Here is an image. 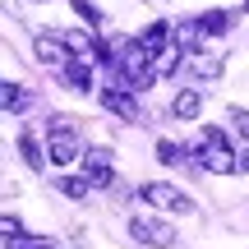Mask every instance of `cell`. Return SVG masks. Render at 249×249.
Returning a JSON list of instances; mask_svg holds the SVG:
<instances>
[{
	"label": "cell",
	"instance_id": "1",
	"mask_svg": "<svg viewBox=\"0 0 249 249\" xmlns=\"http://www.w3.org/2000/svg\"><path fill=\"white\" fill-rule=\"evenodd\" d=\"M194 157L203 161L208 171H217V176H231V171H240V157L226 148V134H222V129H203V143L194 148Z\"/></svg>",
	"mask_w": 249,
	"mask_h": 249
},
{
	"label": "cell",
	"instance_id": "2",
	"mask_svg": "<svg viewBox=\"0 0 249 249\" xmlns=\"http://www.w3.org/2000/svg\"><path fill=\"white\" fill-rule=\"evenodd\" d=\"M129 235L148 249H171L176 245V226L161 222V217H148V213H134L129 217Z\"/></svg>",
	"mask_w": 249,
	"mask_h": 249
},
{
	"label": "cell",
	"instance_id": "3",
	"mask_svg": "<svg viewBox=\"0 0 249 249\" xmlns=\"http://www.w3.org/2000/svg\"><path fill=\"white\" fill-rule=\"evenodd\" d=\"M139 198L143 203H152V208H171V213H194V198L185 194V189H176V185H143L139 189Z\"/></svg>",
	"mask_w": 249,
	"mask_h": 249
},
{
	"label": "cell",
	"instance_id": "4",
	"mask_svg": "<svg viewBox=\"0 0 249 249\" xmlns=\"http://www.w3.org/2000/svg\"><path fill=\"white\" fill-rule=\"evenodd\" d=\"M46 152H51V161H55V166L74 161L79 143H74V120H70V116H55V120H51V143H46Z\"/></svg>",
	"mask_w": 249,
	"mask_h": 249
},
{
	"label": "cell",
	"instance_id": "5",
	"mask_svg": "<svg viewBox=\"0 0 249 249\" xmlns=\"http://www.w3.org/2000/svg\"><path fill=\"white\" fill-rule=\"evenodd\" d=\"M102 107L116 111L120 120H139V102H134V88H102Z\"/></svg>",
	"mask_w": 249,
	"mask_h": 249
},
{
	"label": "cell",
	"instance_id": "6",
	"mask_svg": "<svg viewBox=\"0 0 249 249\" xmlns=\"http://www.w3.org/2000/svg\"><path fill=\"white\" fill-rule=\"evenodd\" d=\"M83 176H88V185H111V152L88 148L83 152Z\"/></svg>",
	"mask_w": 249,
	"mask_h": 249
},
{
	"label": "cell",
	"instance_id": "7",
	"mask_svg": "<svg viewBox=\"0 0 249 249\" xmlns=\"http://www.w3.org/2000/svg\"><path fill=\"white\" fill-rule=\"evenodd\" d=\"M139 46H143V51L152 55V60H157V55H161V51L171 46V23H166V18L148 23V28H143V37H139Z\"/></svg>",
	"mask_w": 249,
	"mask_h": 249
},
{
	"label": "cell",
	"instance_id": "8",
	"mask_svg": "<svg viewBox=\"0 0 249 249\" xmlns=\"http://www.w3.org/2000/svg\"><path fill=\"white\" fill-rule=\"evenodd\" d=\"M33 51H37V60H42V65H70V60H65V37L42 33V37L33 42Z\"/></svg>",
	"mask_w": 249,
	"mask_h": 249
},
{
	"label": "cell",
	"instance_id": "9",
	"mask_svg": "<svg viewBox=\"0 0 249 249\" xmlns=\"http://www.w3.org/2000/svg\"><path fill=\"white\" fill-rule=\"evenodd\" d=\"M198 111H203V88H185L176 102H171V116L176 120H194Z\"/></svg>",
	"mask_w": 249,
	"mask_h": 249
},
{
	"label": "cell",
	"instance_id": "10",
	"mask_svg": "<svg viewBox=\"0 0 249 249\" xmlns=\"http://www.w3.org/2000/svg\"><path fill=\"white\" fill-rule=\"evenodd\" d=\"M198 28H203V37H222L231 28V14L226 9H208V14H198Z\"/></svg>",
	"mask_w": 249,
	"mask_h": 249
},
{
	"label": "cell",
	"instance_id": "11",
	"mask_svg": "<svg viewBox=\"0 0 249 249\" xmlns=\"http://www.w3.org/2000/svg\"><path fill=\"white\" fill-rule=\"evenodd\" d=\"M65 83H70L74 92H88V88H92V74H88V60H70V65H65Z\"/></svg>",
	"mask_w": 249,
	"mask_h": 249
},
{
	"label": "cell",
	"instance_id": "12",
	"mask_svg": "<svg viewBox=\"0 0 249 249\" xmlns=\"http://www.w3.org/2000/svg\"><path fill=\"white\" fill-rule=\"evenodd\" d=\"M55 189H60L65 198H74V203H83L92 185H88V176H60V180H55Z\"/></svg>",
	"mask_w": 249,
	"mask_h": 249
},
{
	"label": "cell",
	"instance_id": "13",
	"mask_svg": "<svg viewBox=\"0 0 249 249\" xmlns=\"http://www.w3.org/2000/svg\"><path fill=\"white\" fill-rule=\"evenodd\" d=\"M18 157H23V166H33V171H37V166H46V161H42V148H37V139H33L28 129L18 134Z\"/></svg>",
	"mask_w": 249,
	"mask_h": 249
},
{
	"label": "cell",
	"instance_id": "14",
	"mask_svg": "<svg viewBox=\"0 0 249 249\" xmlns=\"http://www.w3.org/2000/svg\"><path fill=\"white\" fill-rule=\"evenodd\" d=\"M157 161H161V166H176V161H185V148L171 143V139H161L157 143Z\"/></svg>",
	"mask_w": 249,
	"mask_h": 249
},
{
	"label": "cell",
	"instance_id": "15",
	"mask_svg": "<svg viewBox=\"0 0 249 249\" xmlns=\"http://www.w3.org/2000/svg\"><path fill=\"white\" fill-rule=\"evenodd\" d=\"M70 5H74V14H79L88 28H97V23H102V9L92 5V0H70Z\"/></svg>",
	"mask_w": 249,
	"mask_h": 249
},
{
	"label": "cell",
	"instance_id": "16",
	"mask_svg": "<svg viewBox=\"0 0 249 249\" xmlns=\"http://www.w3.org/2000/svg\"><path fill=\"white\" fill-rule=\"evenodd\" d=\"M23 107H28V97L18 92V83H5V111H9V116H18Z\"/></svg>",
	"mask_w": 249,
	"mask_h": 249
},
{
	"label": "cell",
	"instance_id": "17",
	"mask_svg": "<svg viewBox=\"0 0 249 249\" xmlns=\"http://www.w3.org/2000/svg\"><path fill=\"white\" fill-rule=\"evenodd\" d=\"M231 124H235L240 139H249V111H245V107H231Z\"/></svg>",
	"mask_w": 249,
	"mask_h": 249
},
{
	"label": "cell",
	"instance_id": "18",
	"mask_svg": "<svg viewBox=\"0 0 249 249\" xmlns=\"http://www.w3.org/2000/svg\"><path fill=\"white\" fill-rule=\"evenodd\" d=\"M194 70L198 74H217L222 70V55H194Z\"/></svg>",
	"mask_w": 249,
	"mask_h": 249
},
{
	"label": "cell",
	"instance_id": "19",
	"mask_svg": "<svg viewBox=\"0 0 249 249\" xmlns=\"http://www.w3.org/2000/svg\"><path fill=\"white\" fill-rule=\"evenodd\" d=\"M28 249H55L51 240H33V245H28Z\"/></svg>",
	"mask_w": 249,
	"mask_h": 249
},
{
	"label": "cell",
	"instance_id": "20",
	"mask_svg": "<svg viewBox=\"0 0 249 249\" xmlns=\"http://www.w3.org/2000/svg\"><path fill=\"white\" fill-rule=\"evenodd\" d=\"M240 171H249V148H245V157H240Z\"/></svg>",
	"mask_w": 249,
	"mask_h": 249
},
{
	"label": "cell",
	"instance_id": "21",
	"mask_svg": "<svg viewBox=\"0 0 249 249\" xmlns=\"http://www.w3.org/2000/svg\"><path fill=\"white\" fill-rule=\"evenodd\" d=\"M245 14H249V0H245Z\"/></svg>",
	"mask_w": 249,
	"mask_h": 249
},
{
	"label": "cell",
	"instance_id": "22",
	"mask_svg": "<svg viewBox=\"0 0 249 249\" xmlns=\"http://www.w3.org/2000/svg\"><path fill=\"white\" fill-rule=\"evenodd\" d=\"M33 5H37V0H33Z\"/></svg>",
	"mask_w": 249,
	"mask_h": 249
}]
</instances>
